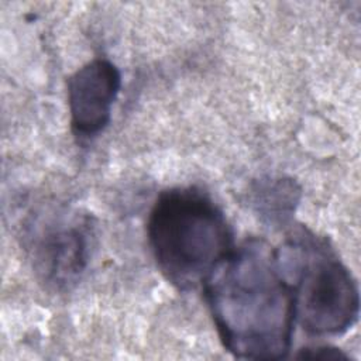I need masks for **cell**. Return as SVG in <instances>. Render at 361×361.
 Here are the masks:
<instances>
[{"mask_svg": "<svg viewBox=\"0 0 361 361\" xmlns=\"http://www.w3.org/2000/svg\"><path fill=\"white\" fill-rule=\"evenodd\" d=\"M202 288L220 341L234 357L276 361L289 354L295 295L276 248L259 238L234 245Z\"/></svg>", "mask_w": 361, "mask_h": 361, "instance_id": "1", "label": "cell"}, {"mask_svg": "<svg viewBox=\"0 0 361 361\" xmlns=\"http://www.w3.org/2000/svg\"><path fill=\"white\" fill-rule=\"evenodd\" d=\"M158 269L182 290L202 286L234 248L233 230L209 195L197 188L162 192L147 220Z\"/></svg>", "mask_w": 361, "mask_h": 361, "instance_id": "2", "label": "cell"}, {"mask_svg": "<svg viewBox=\"0 0 361 361\" xmlns=\"http://www.w3.org/2000/svg\"><path fill=\"white\" fill-rule=\"evenodd\" d=\"M278 252L286 259L279 258L281 264L295 271V316L303 330L326 337L351 329L358 317V288L329 243L300 228Z\"/></svg>", "mask_w": 361, "mask_h": 361, "instance_id": "3", "label": "cell"}, {"mask_svg": "<svg viewBox=\"0 0 361 361\" xmlns=\"http://www.w3.org/2000/svg\"><path fill=\"white\" fill-rule=\"evenodd\" d=\"M120 87L118 68L103 58L89 61L69 76L68 106L71 128L76 137H96L109 126Z\"/></svg>", "mask_w": 361, "mask_h": 361, "instance_id": "4", "label": "cell"}, {"mask_svg": "<svg viewBox=\"0 0 361 361\" xmlns=\"http://www.w3.org/2000/svg\"><path fill=\"white\" fill-rule=\"evenodd\" d=\"M38 271L47 282L66 285L82 272L86 262L83 233L72 227L48 235L37 254Z\"/></svg>", "mask_w": 361, "mask_h": 361, "instance_id": "5", "label": "cell"}, {"mask_svg": "<svg viewBox=\"0 0 361 361\" xmlns=\"http://www.w3.org/2000/svg\"><path fill=\"white\" fill-rule=\"evenodd\" d=\"M299 200V189L292 180L276 179L259 188L255 204L261 214L271 217V221H283L292 214Z\"/></svg>", "mask_w": 361, "mask_h": 361, "instance_id": "6", "label": "cell"}, {"mask_svg": "<svg viewBox=\"0 0 361 361\" xmlns=\"http://www.w3.org/2000/svg\"><path fill=\"white\" fill-rule=\"evenodd\" d=\"M296 358L302 360H322V361H347L348 355L344 354L340 348L330 345H314L303 347L296 354Z\"/></svg>", "mask_w": 361, "mask_h": 361, "instance_id": "7", "label": "cell"}]
</instances>
